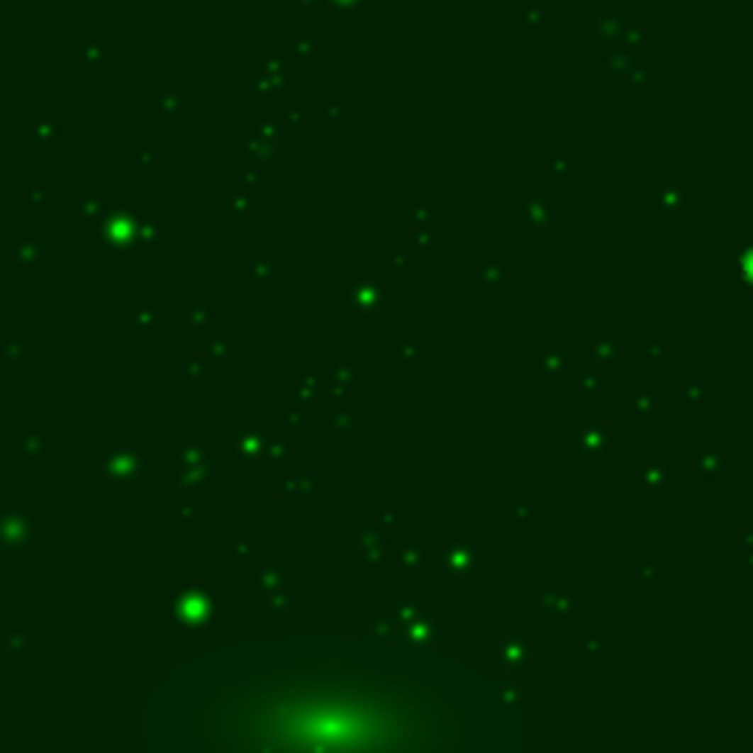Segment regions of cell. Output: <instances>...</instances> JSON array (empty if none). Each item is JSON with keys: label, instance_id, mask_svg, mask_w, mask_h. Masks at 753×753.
<instances>
[{"label": "cell", "instance_id": "24", "mask_svg": "<svg viewBox=\"0 0 753 753\" xmlns=\"http://www.w3.org/2000/svg\"><path fill=\"white\" fill-rule=\"evenodd\" d=\"M606 376L601 374V371H594V368H586L583 374H580V391L583 394H601V391H606Z\"/></svg>", "mask_w": 753, "mask_h": 753}, {"label": "cell", "instance_id": "8", "mask_svg": "<svg viewBox=\"0 0 753 753\" xmlns=\"http://www.w3.org/2000/svg\"><path fill=\"white\" fill-rule=\"evenodd\" d=\"M636 480H639V486L650 494V498H662V494L674 486V468L659 462V459H653V462H645L639 468Z\"/></svg>", "mask_w": 753, "mask_h": 753}, {"label": "cell", "instance_id": "20", "mask_svg": "<svg viewBox=\"0 0 753 753\" xmlns=\"http://www.w3.org/2000/svg\"><path fill=\"white\" fill-rule=\"evenodd\" d=\"M477 274L483 286H501L506 283V265L498 260H480L477 262Z\"/></svg>", "mask_w": 753, "mask_h": 753}, {"label": "cell", "instance_id": "23", "mask_svg": "<svg viewBox=\"0 0 753 753\" xmlns=\"http://www.w3.org/2000/svg\"><path fill=\"white\" fill-rule=\"evenodd\" d=\"M206 612H209L206 594H189L186 603H183V618H189V621H203Z\"/></svg>", "mask_w": 753, "mask_h": 753}, {"label": "cell", "instance_id": "7", "mask_svg": "<svg viewBox=\"0 0 753 753\" xmlns=\"http://www.w3.org/2000/svg\"><path fill=\"white\" fill-rule=\"evenodd\" d=\"M498 657L509 668H530L539 659V647L530 645L524 636H506L503 642H498Z\"/></svg>", "mask_w": 753, "mask_h": 753}, {"label": "cell", "instance_id": "21", "mask_svg": "<svg viewBox=\"0 0 753 753\" xmlns=\"http://www.w3.org/2000/svg\"><path fill=\"white\" fill-rule=\"evenodd\" d=\"M606 650H609V636H603V632H586V639L580 645V653L586 659H603Z\"/></svg>", "mask_w": 753, "mask_h": 753}, {"label": "cell", "instance_id": "19", "mask_svg": "<svg viewBox=\"0 0 753 753\" xmlns=\"http://www.w3.org/2000/svg\"><path fill=\"white\" fill-rule=\"evenodd\" d=\"M391 350H394V359L401 365H418L424 359V345L418 339H398Z\"/></svg>", "mask_w": 753, "mask_h": 753}, {"label": "cell", "instance_id": "25", "mask_svg": "<svg viewBox=\"0 0 753 753\" xmlns=\"http://www.w3.org/2000/svg\"><path fill=\"white\" fill-rule=\"evenodd\" d=\"M703 394H706V386L701 376H695V380H688L683 389H680V403L683 406H698L703 401Z\"/></svg>", "mask_w": 753, "mask_h": 753}, {"label": "cell", "instance_id": "32", "mask_svg": "<svg viewBox=\"0 0 753 753\" xmlns=\"http://www.w3.org/2000/svg\"><path fill=\"white\" fill-rule=\"evenodd\" d=\"M501 698H503L506 706H521V701H524V695H521L518 688H506V691H501Z\"/></svg>", "mask_w": 753, "mask_h": 753}, {"label": "cell", "instance_id": "27", "mask_svg": "<svg viewBox=\"0 0 753 753\" xmlns=\"http://www.w3.org/2000/svg\"><path fill=\"white\" fill-rule=\"evenodd\" d=\"M353 424H356L353 406H335V412H333V430H350Z\"/></svg>", "mask_w": 753, "mask_h": 753}, {"label": "cell", "instance_id": "10", "mask_svg": "<svg viewBox=\"0 0 753 753\" xmlns=\"http://www.w3.org/2000/svg\"><path fill=\"white\" fill-rule=\"evenodd\" d=\"M394 562L409 577H418L424 565V547L418 542H398L394 545Z\"/></svg>", "mask_w": 753, "mask_h": 753}, {"label": "cell", "instance_id": "22", "mask_svg": "<svg viewBox=\"0 0 753 753\" xmlns=\"http://www.w3.org/2000/svg\"><path fill=\"white\" fill-rule=\"evenodd\" d=\"M421 598L418 594H398V601H394V615H398L403 624H409L415 615H421Z\"/></svg>", "mask_w": 753, "mask_h": 753}, {"label": "cell", "instance_id": "3", "mask_svg": "<svg viewBox=\"0 0 753 753\" xmlns=\"http://www.w3.org/2000/svg\"><path fill=\"white\" fill-rule=\"evenodd\" d=\"M383 303H386V289L380 274L356 277L353 286L347 289V306L353 312H380Z\"/></svg>", "mask_w": 753, "mask_h": 753}, {"label": "cell", "instance_id": "16", "mask_svg": "<svg viewBox=\"0 0 753 753\" xmlns=\"http://www.w3.org/2000/svg\"><path fill=\"white\" fill-rule=\"evenodd\" d=\"M591 359L594 362L621 365L624 362V342L621 339H598V342H591Z\"/></svg>", "mask_w": 753, "mask_h": 753}, {"label": "cell", "instance_id": "26", "mask_svg": "<svg viewBox=\"0 0 753 753\" xmlns=\"http://www.w3.org/2000/svg\"><path fill=\"white\" fill-rule=\"evenodd\" d=\"M409 218H412V227L415 230H430L433 221H435V209L430 203H415L409 209Z\"/></svg>", "mask_w": 753, "mask_h": 753}, {"label": "cell", "instance_id": "11", "mask_svg": "<svg viewBox=\"0 0 753 753\" xmlns=\"http://www.w3.org/2000/svg\"><path fill=\"white\" fill-rule=\"evenodd\" d=\"M406 639H409L412 647H418V650H424V647H430L435 642V621L427 615V609L406 624Z\"/></svg>", "mask_w": 753, "mask_h": 753}, {"label": "cell", "instance_id": "36", "mask_svg": "<svg viewBox=\"0 0 753 753\" xmlns=\"http://www.w3.org/2000/svg\"><path fill=\"white\" fill-rule=\"evenodd\" d=\"M515 524H518V527L527 524V503H524V501L515 503Z\"/></svg>", "mask_w": 753, "mask_h": 753}, {"label": "cell", "instance_id": "30", "mask_svg": "<svg viewBox=\"0 0 753 753\" xmlns=\"http://www.w3.org/2000/svg\"><path fill=\"white\" fill-rule=\"evenodd\" d=\"M647 359H650L653 365H659V362L665 359V345H662V342H650V345H647Z\"/></svg>", "mask_w": 753, "mask_h": 753}, {"label": "cell", "instance_id": "1", "mask_svg": "<svg viewBox=\"0 0 753 753\" xmlns=\"http://www.w3.org/2000/svg\"><path fill=\"white\" fill-rule=\"evenodd\" d=\"M260 730L274 747H433V703L409 686L386 680L303 686L283 698H268Z\"/></svg>", "mask_w": 753, "mask_h": 753}, {"label": "cell", "instance_id": "4", "mask_svg": "<svg viewBox=\"0 0 753 753\" xmlns=\"http://www.w3.org/2000/svg\"><path fill=\"white\" fill-rule=\"evenodd\" d=\"M532 603H536L542 612H547V615L568 618L571 612H577L583 598H580L577 589H559L553 583H545V586L536 589V594H532Z\"/></svg>", "mask_w": 753, "mask_h": 753}, {"label": "cell", "instance_id": "31", "mask_svg": "<svg viewBox=\"0 0 753 753\" xmlns=\"http://www.w3.org/2000/svg\"><path fill=\"white\" fill-rule=\"evenodd\" d=\"M742 550H744V557H747V562L753 568V527L742 532Z\"/></svg>", "mask_w": 753, "mask_h": 753}, {"label": "cell", "instance_id": "17", "mask_svg": "<svg viewBox=\"0 0 753 753\" xmlns=\"http://www.w3.org/2000/svg\"><path fill=\"white\" fill-rule=\"evenodd\" d=\"M732 277H736L739 286H744L753 294V247L736 250V260H732Z\"/></svg>", "mask_w": 753, "mask_h": 753}, {"label": "cell", "instance_id": "34", "mask_svg": "<svg viewBox=\"0 0 753 753\" xmlns=\"http://www.w3.org/2000/svg\"><path fill=\"white\" fill-rule=\"evenodd\" d=\"M568 171H571L568 168V160H562V156H559V160H550V165H547V174H562L565 177Z\"/></svg>", "mask_w": 753, "mask_h": 753}, {"label": "cell", "instance_id": "33", "mask_svg": "<svg viewBox=\"0 0 753 753\" xmlns=\"http://www.w3.org/2000/svg\"><path fill=\"white\" fill-rule=\"evenodd\" d=\"M409 265V247H398L394 250V271H406Z\"/></svg>", "mask_w": 753, "mask_h": 753}, {"label": "cell", "instance_id": "2", "mask_svg": "<svg viewBox=\"0 0 753 753\" xmlns=\"http://www.w3.org/2000/svg\"><path fill=\"white\" fill-rule=\"evenodd\" d=\"M571 445L589 459H603V457H609L612 433H609L606 421H583L571 433Z\"/></svg>", "mask_w": 753, "mask_h": 753}, {"label": "cell", "instance_id": "29", "mask_svg": "<svg viewBox=\"0 0 753 753\" xmlns=\"http://www.w3.org/2000/svg\"><path fill=\"white\" fill-rule=\"evenodd\" d=\"M433 242H435V235L430 230H415V235H412V245L418 247V250H430Z\"/></svg>", "mask_w": 753, "mask_h": 753}, {"label": "cell", "instance_id": "15", "mask_svg": "<svg viewBox=\"0 0 753 753\" xmlns=\"http://www.w3.org/2000/svg\"><path fill=\"white\" fill-rule=\"evenodd\" d=\"M632 412H636V418H639V421H653V418H659V412H662L659 391L642 389V391L636 394V398H632Z\"/></svg>", "mask_w": 753, "mask_h": 753}, {"label": "cell", "instance_id": "9", "mask_svg": "<svg viewBox=\"0 0 753 753\" xmlns=\"http://www.w3.org/2000/svg\"><path fill=\"white\" fill-rule=\"evenodd\" d=\"M386 557V532L383 527H376V530H362L359 532V559L365 565H380Z\"/></svg>", "mask_w": 753, "mask_h": 753}, {"label": "cell", "instance_id": "5", "mask_svg": "<svg viewBox=\"0 0 753 753\" xmlns=\"http://www.w3.org/2000/svg\"><path fill=\"white\" fill-rule=\"evenodd\" d=\"M442 562H445V571L450 577H459V580H468L477 574V562H480V547L474 539H462V542H450L442 553Z\"/></svg>", "mask_w": 753, "mask_h": 753}, {"label": "cell", "instance_id": "13", "mask_svg": "<svg viewBox=\"0 0 753 753\" xmlns=\"http://www.w3.org/2000/svg\"><path fill=\"white\" fill-rule=\"evenodd\" d=\"M653 203L659 206V212L674 215V212H680L686 206V191L677 183H662L657 189V194H653Z\"/></svg>", "mask_w": 753, "mask_h": 753}, {"label": "cell", "instance_id": "28", "mask_svg": "<svg viewBox=\"0 0 753 753\" xmlns=\"http://www.w3.org/2000/svg\"><path fill=\"white\" fill-rule=\"evenodd\" d=\"M353 374H356V371H353L350 365H347V368H333V389H335V391H342V389L347 391V389H353Z\"/></svg>", "mask_w": 753, "mask_h": 753}, {"label": "cell", "instance_id": "6", "mask_svg": "<svg viewBox=\"0 0 753 753\" xmlns=\"http://www.w3.org/2000/svg\"><path fill=\"white\" fill-rule=\"evenodd\" d=\"M518 218L527 221L532 230L539 233H553L557 230V206L545 197H524L518 203Z\"/></svg>", "mask_w": 753, "mask_h": 753}, {"label": "cell", "instance_id": "12", "mask_svg": "<svg viewBox=\"0 0 753 753\" xmlns=\"http://www.w3.org/2000/svg\"><path fill=\"white\" fill-rule=\"evenodd\" d=\"M691 465H695V468L703 474L706 480H712V477H718V474H724L730 462H727V457H724V453H721L718 447L706 445V447H701V450H698V457L691 459Z\"/></svg>", "mask_w": 753, "mask_h": 753}, {"label": "cell", "instance_id": "35", "mask_svg": "<svg viewBox=\"0 0 753 753\" xmlns=\"http://www.w3.org/2000/svg\"><path fill=\"white\" fill-rule=\"evenodd\" d=\"M659 574H662V571H659L657 565H650V568L642 565V568L636 571V577H639V580H659Z\"/></svg>", "mask_w": 753, "mask_h": 753}, {"label": "cell", "instance_id": "18", "mask_svg": "<svg viewBox=\"0 0 753 753\" xmlns=\"http://www.w3.org/2000/svg\"><path fill=\"white\" fill-rule=\"evenodd\" d=\"M568 353L565 350H547L545 359H542V376L545 380H565L568 376Z\"/></svg>", "mask_w": 753, "mask_h": 753}, {"label": "cell", "instance_id": "14", "mask_svg": "<svg viewBox=\"0 0 753 753\" xmlns=\"http://www.w3.org/2000/svg\"><path fill=\"white\" fill-rule=\"evenodd\" d=\"M368 632L374 636V642L376 645H383V647H394L401 642V630H398V624H394L389 615H376V618H371L368 621Z\"/></svg>", "mask_w": 753, "mask_h": 753}]
</instances>
